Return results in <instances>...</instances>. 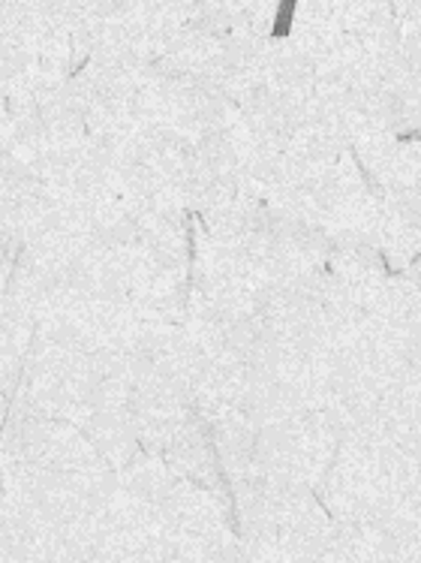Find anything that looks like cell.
I'll use <instances>...</instances> for the list:
<instances>
[{
	"label": "cell",
	"instance_id": "obj_1",
	"mask_svg": "<svg viewBox=\"0 0 421 563\" xmlns=\"http://www.w3.org/2000/svg\"><path fill=\"white\" fill-rule=\"evenodd\" d=\"M296 10H298V0H280V3H277V15H274V27H272L274 40H286V36L292 34Z\"/></svg>",
	"mask_w": 421,
	"mask_h": 563
}]
</instances>
